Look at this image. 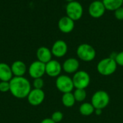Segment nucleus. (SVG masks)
Instances as JSON below:
<instances>
[{
    "instance_id": "nucleus-9",
    "label": "nucleus",
    "mask_w": 123,
    "mask_h": 123,
    "mask_svg": "<svg viewBox=\"0 0 123 123\" xmlns=\"http://www.w3.org/2000/svg\"><path fill=\"white\" fill-rule=\"evenodd\" d=\"M106 11V8L102 1L95 0L92 1L89 6V15L93 18H100L102 17Z\"/></svg>"
},
{
    "instance_id": "nucleus-22",
    "label": "nucleus",
    "mask_w": 123,
    "mask_h": 123,
    "mask_svg": "<svg viewBox=\"0 0 123 123\" xmlns=\"http://www.w3.org/2000/svg\"><path fill=\"white\" fill-rule=\"evenodd\" d=\"M50 118L53 122H55V123H58L62 121L63 118V114L60 111H55L52 114Z\"/></svg>"
},
{
    "instance_id": "nucleus-18",
    "label": "nucleus",
    "mask_w": 123,
    "mask_h": 123,
    "mask_svg": "<svg viewBox=\"0 0 123 123\" xmlns=\"http://www.w3.org/2000/svg\"><path fill=\"white\" fill-rule=\"evenodd\" d=\"M102 2L108 11H115L123 6V0H102Z\"/></svg>"
},
{
    "instance_id": "nucleus-23",
    "label": "nucleus",
    "mask_w": 123,
    "mask_h": 123,
    "mask_svg": "<svg viewBox=\"0 0 123 123\" xmlns=\"http://www.w3.org/2000/svg\"><path fill=\"white\" fill-rule=\"evenodd\" d=\"M33 87L35 89H43L44 86V80L42 78H35L33 80L32 83Z\"/></svg>"
},
{
    "instance_id": "nucleus-11",
    "label": "nucleus",
    "mask_w": 123,
    "mask_h": 123,
    "mask_svg": "<svg viewBox=\"0 0 123 123\" xmlns=\"http://www.w3.org/2000/svg\"><path fill=\"white\" fill-rule=\"evenodd\" d=\"M62 70V65L55 59H51L45 64V74L51 78L58 77Z\"/></svg>"
},
{
    "instance_id": "nucleus-12",
    "label": "nucleus",
    "mask_w": 123,
    "mask_h": 123,
    "mask_svg": "<svg viewBox=\"0 0 123 123\" xmlns=\"http://www.w3.org/2000/svg\"><path fill=\"white\" fill-rule=\"evenodd\" d=\"M51 52L53 56L61 58L64 57L68 51V45L63 40H57L54 42L51 48Z\"/></svg>"
},
{
    "instance_id": "nucleus-15",
    "label": "nucleus",
    "mask_w": 123,
    "mask_h": 123,
    "mask_svg": "<svg viewBox=\"0 0 123 123\" xmlns=\"http://www.w3.org/2000/svg\"><path fill=\"white\" fill-rule=\"evenodd\" d=\"M36 56L38 61L46 64L52 59L53 54L50 49L45 46H41L37 49Z\"/></svg>"
},
{
    "instance_id": "nucleus-21",
    "label": "nucleus",
    "mask_w": 123,
    "mask_h": 123,
    "mask_svg": "<svg viewBox=\"0 0 123 123\" xmlns=\"http://www.w3.org/2000/svg\"><path fill=\"white\" fill-rule=\"evenodd\" d=\"M76 101L83 102L86 99V91L85 89L76 88L74 92L73 93Z\"/></svg>"
},
{
    "instance_id": "nucleus-7",
    "label": "nucleus",
    "mask_w": 123,
    "mask_h": 123,
    "mask_svg": "<svg viewBox=\"0 0 123 123\" xmlns=\"http://www.w3.org/2000/svg\"><path fill=\"white\" fill-rule=\"evenodd\" d=\"M55 86L57 89L63 94L72 92L74 88L72 78L66 75H60L57 77L55 80Z\"/></svg>"
},
{
    "instance_id": "nucleus-24",
    "label": "nucleus",
    "mask_w": 123,
    "mask_h": 123,
    "mask_svg": "<svg viewBox=\"0 0 123 123\" xmlns=\"http://www.w3.org/2000/svg\"><path fill=\"white\" fill-rule=\"evenodd\" d=\"M10 89V85L9 82H6V81H1L0 82V91L5 93L9 91Z\"/></svg>"
},
{
    "instance_id": "nucleus-3",
    "label": "nucleus",
    "mask_w": 123,
    "mask_h": 123,
    "mask_svg": "<svg viewBox=\"0 0 123 123\" xmlns=\"http://www.w3.org/2000/svg\"><path fill=\"white\" fill-rule=\"evenodd\" d=\"M110 101V97L109 94L105 91H97L92 97L91 103L95 109H103L106 108Z\"/></svg>"
},
{
    "instance_id": "nucleus-1",
    "label": "nucleus",
    "mask_w": 123,
    "mask_h": 123,
    "mask_svg": "<svg viewBox=\"0 0 123 123\" xmlns=\"http://www.w3.org/2000/svg\"><path fill=\"white\" fill-rule=\"evenodd\" d=\"M9 91L14 97L17 99L27 98L31 89L30 81L23 77H13L9 81Z\"/></svg>"
},
{
    "instance_id": "nucleus-13",
    "label": "nucleus",
    "mask_w": 123,
    "mask_h": 123,
    "mask_svg": "<svg viewBox=\"0 0 123 123\" xmlns=\"http://www.w3.org/2000/svg\"><path fill=\"white\" fill-rule=\"evenodd\" d=\"M59 30L63 33H69L73 31L75 27V21L68 16L62 17L58 22Z\"/></svg>"
},
{
    "instance_id": "nucleus-4",
    "label": "nucleus",
    "mask_w": 123,
    "mask_h": 123,
    "mask_svg": "<svg viewBox=\"0 0 123 123\" xmlns=\"http://www.w3.org/2000/svg\"><path fill=\"white\" fill-rule=\"evenodd\" d=\"M76 54L81 60L89 62L95 59L97 53L95 49L92 45L89 43H81L77 47Z\"/></svg>"
},
{
    "instance_id": "nucleus-6",
    "label": "nucleus",
    "mask_w": 123,
    "mask_h": 123,
    "mask_svg": "<svg viewBox=\"0 0 123 123\" xmlns=\"http://www.w3.org/2000/svg\"><path fill=\"white\" fill-rule=\"evenodd\" d=\"M75 88L86 89L90 84L91 78L89 74L85 70H78L72 77Z\"/></svg>"
},
{
    "instance_id": "nucleus-16",
    "label": "nucleus",
    "mask_w": 123,
    "mask_h": 123,
    "mask_svg": "<svg viewBox=\"0 0 123 123\" xmlns=\"http://www.w3.org/2000/svg\"><path fill=\"white\" fill-rule=\"evenodd\" d=\"M11 70L14 77H23L27 71V66L21 60H17L11 65Z\"/></svg>"
},
{
    "instance_id": "nucleus-20",
    "label": "nucleus",
    "mask_w": 123,
    "mask_h": 123,
    "mask_svg": "<svg viewBox=\"0 0 123 123\" xmlns=\"http://www.w3.org/2000/svg\"><path fill=\"white\" fill-rule=\"evenodd\" d=\"M95 109L92 103L84 102L79 107V112L83 116H90L94 113Z\"/></svg>"
},
{
    "instance_id": "nucleus-26",
    "label": "nucleus",
    "mask_w": 123,
    "mask_h": 123,
    "mask_svg": "<svg viewBox=\"0 0 123 123\" xmlns=\"http://www.w3.org/2000/svg\"><path fill=\"white\" fill-rule=\"evenodd\" d=\"M115 17L119 20H123V7L118 8L115 11Z\"/></svg>"
},
{
    "instance_id": "nucleus-14",
    "label": "nucleus",
    "mask_w": 123,
    "mask_h": 123,
    "mask_svg": "<svg viewBox=\"0 0 123 123\" xmlns=\"http://www.w3.org/2000/svg\"><path fill=\"white\" fill-rule=\"evenodd\" d=\"M79 61L74 57H70L66 59L63 65V70L68 74H74L76 73L79 68Z\"/></svg>"
},
{
    "instance_id": "nucleus-17",
    "label": "nucleus",
    "mask_w": 123,
    "mask_h": 123,
    "mask_svg": "<svg viewBox=\"0 0 123 123\" xmlns=\"http://www.w3.org/2000/svg\"><path fill=\"white\" fill-rule=\"evenodd\" d=\"M13 77L11 67L6 63L0 62V80L9 82Z\"/></svg>"
},
{
    "instance_id": "nucleus-27",
    "label": "nucleus",
    "mask_w": 123,
    "mask_h": 123,
    "mask_svg": "<svg viewBox=\"0 0 123 123\" xmlns=\"http://www.w3.org/2000/svg\"><path fill=\"white\" fill-rule=\"evenodd\" d=\"M40 123H55V122H53V121L51 120V118H45V119L43 120Z\"/></svg>"
},
{
    "instance_id": "nucleus-30",
    "label": "nucleus",
    "mask_w": 123,
    "mask_h": 123,
    "mask_svg": "<svg viewBox=\"0 0 123 123\" xmlns=\"http://www.w3.org/2000/svg\"></svg>"
},
{
    "instance_id": "nucleus-8",
    "label": "nucleus",
    "mask_w": 123,
    "mask_h": 123,
    "mask_svg": "<svg viewBox=\"0 0 123 123\" xmlns=\"http://www.w3.org/2000/svg\"><path fill=\"white\" fill-rule=\"evenodd\" d=\"M30 76L33 78H42L45 74V64L37 60L32 62L28 68Z\"/></svg>"
},
{
    "instance_id": "nucleus-19",
    "label": "nucleus",
    "mask_w": 123,
    "mask_h": 123,
    "mask_svg": "<svg viewBox=\"0 0 123 123\" xmlns=\"http://www.w3.org/2000/svg\"><path fill=\"white\" fill-rule=\"evenodd\" d=\"M61 101H62L63 105L68 108L74 107L76 103V100H75L74 94L72 92L63 94L61 98Z\"/></svg>"
},
{
    "instance_id": "nucleus-28",
    "label": "nucleus",
    "mask_w": 123,
    "mask_h": 123,
    "mask_svg": "<svg viewBox=\"0 0 123 123\" xmlns=\"http://www.w3.org/2000/svg\"><path fill=\"white\" fill-rule=\"evenodd\" d=\"M94 113H95V115H97V116L101 115H102V109H95Z\"/></svg>"
},
{
    "instance_id": "nucleus-5",
    "label": "nucleus",
    "mask_w": 123,
    "mask_h": 123,
    "mask_svg": "<svg viewBox=\"0 0 123 123\" xmlns=\"http://www.w3.org/2000/svg\"><path fill=\"white\" fill-rule=\"evenodd\" d=\"M66 16L72 19L74 21H77L82 17L84 8L80 2L74 1L67 4L66 7Z\"/></svg>"
},
{
    "instance_id": "nucleus-25",
    "label": "nucleus",
    "mask_w": 123,
    "mask_h": 123,
    "mask_svg": "<svg viewBox=\"0 0 123 123\" xmlns=\"http://www.w3.org/2000/svg\"><path fill=\"white\" fill-rule=\"evenodd\" d=\"M115 60L117 65V66H121L123 67V51L117 53L115 57Z\"/></svg>"
},
{
    "instance_id": "nucleus-29",
    "label": "nucleus",
    "mask_w": 123,
    "mask_h": 123,
    "mask_svg": "<svg viewBox=\"0 0 123 123\" xmlns=\"http://www.w3.org/2000/svg\"><path fill=\"white\" fill-rule=\"evenodd\" d=\"M66 1H67L68 2H71V1H75V0H66Z\"/></svg>"
},
{
    "instance_id": "nucleus-2",
    "label": "nucleus",
    "mask_w": 123,
    "mask_h": 123,
    "mask_svg": "<svg viewBox=\"0 0 123 123\" xmlns=\"http://www.w3.org/2000/svg\"><path fill=\"white\" fill-rule=\"evenodd\" d=\"M117 67V65L115 59L110 57L104 58L98 62L97 65V70L103 76H109L115 72Z\"/></svg>"
},
{
    "instance_id": "nucleus-10",
    "label": "nucleus",
    "mask_w": 123,
    "mask_h": 123,
    "mask_svg": "<svg viewBox=\"0 0 123 123\" xmlns=\"http://www.w3.org/2000/svg\"><path fill=\"white\" fill-rule=\"evenodd\" d=\"M45 97V94L43 89L34 88L30 91L27 98L30 105L37 107V106L40 105L43 102Z\"/></svg>"
}]
</instances>
